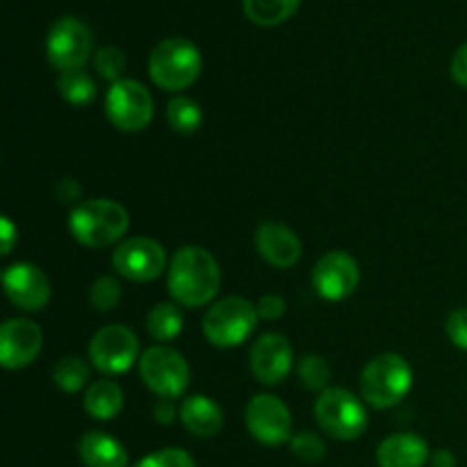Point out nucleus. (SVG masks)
<instances>
[{
    "instance_id": "f257e3e1",
    "label": "nucleus",
    "mask_w": 467,
    "mask_h": 467,
    "mask_svg": "<svg viewBox=\"0 0 467 467\" xmlns=\"http://www.w3.org/2000/svg\"><path fill=\"white\" fill-rule=\"evenodd\" d=\"M167 287L178 306L201 308L213 304L222 287V269L203 246H182L167 269Z\"/></svg>"
},
{
    "instance_id": "f03ea898",
    "label": "nucleus",
    "mask_w": 467,
    "mask_h": 467,
    "mask_svg": "<svg viewBox=\"0 0 467 467\" xmlns=\"http://www.w3.org/2000/svg\"><path fill=\"white\" fill-rule=\"evenodd\" d=\"M130 228V214L112 199H89L68 213V233L73 240L89 249L117 244Z\"/></svg>"
},
{
    "instance_id": "7ed1b4c3",
    "label": "nucleus",
    "mask_w": 467,
    "mask_h": 467,
    "mask_svg": "<svg viewBox=\"0 0 467 467\" xmlns=\"http://www.w3.org/2000/svg\"><path fill=\"white\" fill-rule=\"evenodd\" d=\"M413 388V369L400 354H379L360 374V395L365 404L383 410L400 404Z\"/></svg>"
},
{
    "instance_id": "20e7f679",
    "label": "nucleus",
    "mask_w": 467,
    "mask_h": 467,
    "mask_svg": "<svg viewBox=\"0 0 467 467\" xmlns=\"http://www.w3.org/2000/svg\"><path fill=\"white\" fill-rule=\"evenodd\" d=\"M203 68V57L196 44L182 36L160 41L149 59L150 80L164 91H182L194 85Z\"/></svg>"
},
{
    "instance_id": "39448f33",
    "label": "nucleus",
    "mask_w": 467,
    "mask_h": 467,
    "mask_svg": "<svg viewBox=\"0 0 467 467\" xmlns=\"http://www.w3.org/2000/svg\"><path fill=\"white\" fill-rule=\"evenodd\" d=\"M258 310L244 296H226L208 308L203 317L205 340L219 349H233L244 345L255 331Z\"/></svg>"
},
{
    "instance_id": "423d86ee",
    "label": "nucleus",
    "mask_w": 467,
    "mask_h": 467,
    "mask_svg": "<svg viewBox=\"0 0 467 467\" xmlns=\"http://www.w3.org/2000/svg\"><path fill=\"white\" fill-rule=\"evenodd\" d=\"M315 420L327 436L336 441H356L368 429L365 404L345 388H327L315 401Z\"/></svg>"
},
{
    "instance_id": "0eeeda50",
    "label": "nucleus",
    "mask_w": 467,
    "mask_h": 467,
    "mask_svg": "<svg viewBox=\"0 0 467 467\" xmlns=\"http://www.w3.org/2000/svg\"><path fill=\"white\" fill-rule=\"evenodd\" d=\"M140 377L158 400H178L190 386V365L173 347L155 345L141 354Z\"/></svg>"
},
{
    "instance_id": "6e6552de",
    "label": "nucleus",
    "mask_w": 467,
    "mask_h": 467,
    "mask_svg": "<svg viewBox=\"0 0 467 467\" xmlns=\"http://www.w3.org/2000/svg\"><path fill=\"white\" fill-rule=\"evenodd\" d=\"M153 96L141 82L123 78L112 82L105 94V117L117 130L141 132L153 121Z\"/></svg>"
},
{
    "instance_id": "1a4fd4ad",
    "label": "nucleus",
    "mask_w": 467,
    "mask_h": 467,
    "mask_svg": "<svg viewBox=\"0 0 467 467\" xmlns=\"http://www.w3.org/2000/svg\"><path fill=\"white\" fill-rule=\"evenodd\" d=\"M91 50H94V36L87 23L76 16H64L53 23L46 39V55H48L50 67L57 71H76L85 68L89 62Z\"/></svg>"
},
{
    "instance_id": "9d476101",
    "label": "nucleus",
    "mask_w": 467,
    "mask_h": 467,
    "mask_svg": "<svg viewBox=\"0 0 467 467\" xmlns=\"http://www.w3.org/2000/svg\"><path fill=\"white\" fill-rule=\"evenodd\" d=\"M140 340L123 324L103 327L89 342V360L99 372L123 374L140 363Z\"/></svg>"
},
{
    "instance_id": "9b49d317",
    "label": "nucleus",
    "mask_w": 467,
    "mask_h": 467,
    "mask_svg": "<svg viewBox=\"0 0 467 467\" xmlns=\"http://www.w3.org/2000/svg\"><path fill=\"white\" fill-rule=\"evenodd\" d=\"M112 265L128 281L150 283L167 269V251L153 237H128L114 249Z\"/></svg>"
},
{
    "instance_id": "f8f14e48",
    "label": "nucleus",
    "mask_w": 467,
    "mask_h": 467,
    "mask_svg": "<svg viewBox=\"0 0 467 467\" xmlns=\"http://www.w3.org/2000/svg\"><path fill=\"white\" fill-rule=\"evenodd\" d=\"M246 429L258 442L281 447L292 441V413L285 401L274 395H255L246 406Z\"/></svg>"
},
{
    "instance_id": "ddd939ff",
    "label": "nucleus",
    "mask_w": 467,
    "mask_h": 467,
    "mask_svg": "<svg viewBox=\"0 0 467 467\" xmlns=\"http://www.w3.org/2000/svg\"><path fill=\"white\" fill-rule=\"evenodd\" d=\"M360 267L347 251H328L313 269V287L324 301H342L356 292Z\"/></svg>"
},
{
    "instance_id": "4468645a",
    "label": "nucleus",
    "mask_w": 467,
    "mask_h": 467,
    "mask_svg": "<svg viewBox=\"0 0 467 467\" xmlns=\"http://www.w3.org/2000/svg\"><path fill=\"white\" fill-rule=\"evenodd\" d=\"M3 287L7 299L26 313H39L53 296L48 276L32 263H14L5 269Z\"/></svg>"
},
{
    "instance_id": "2eb2a0df",
    "label": "nucleus",
    "mask_w": 467,
    "mask_h": 467,
    "mask_svg": "<svg viewBox=\"0 0 467 467\" xmlns=\"http://www.w3.org/2000/svg\"><path fill=\"white\" fill-rule=\"evenodd\" d=\"M44 347L39 324L26 317H14L0 327V363L5 369H26L35 363Z\"/></svg>"
},
{
    "instance_id": "dca6fc26",
    "label": "nucleus",
    "mask_w": 467,
    "mask_h": 467,
    "mask_svg": "<svg viewBox=\"0 0 467 467\" xmlns=\"http://www.w3.org/2000/svg\"><path fill=\"white\" fill-rule=\"evenodd\" d=\"M251 372L263 386H278L292 372L295 351L290 340L281 333H265L254 342L249 351Z\"/></svg>"
},
{
    "instance_id": "f3484780",
    "label": "nucleus",
    "mask_w": 467,
    "mask_h": 467,
    "mask_svg": "<svg viewBox=\"0 0 467 467\" xmlns=\"http://www.w3.org/2000/svg\"><path fill=\"white\" fill-rule=\"evenodd\" d=\"M255 249L260 258L276 269H290L301 258V240L290 226L278 222H265L255 228Z\"/></svg>"
},
{
    "instance_id": "a211bd4d",
    "label": "nucleus",
    "mask_w": 467,
    "mask_h": 467,
    "mask_svg": "<svg viewBox=\"0 0 467 467\" xmlns=\"http://www.w3.org/2000/svg\"><path fill=\"white\" fill-rule=\"evenodd\" d=\"M429 459L427 441L418 433H392L377 447L379 467H424Z\"/></svg>"
},
{
    "instance_id": "6ab92c4d",
    "label": "nucleus",
    "mask_w": 467,
    "mask_h": 467,
    "mask_svg": "<svg viewBox=\"0 0 467 467\" xmlns=\"http://www.w3.org/2000/svg\"><path fill=\"white\" fill-rule=\"evenodd\" d=\"M182 427L196 438H213L222 431L223 427V410L222 406L208 395H192L178 409Z\"/></svg>"
},
{
    "instance_id": "aec40b11",
    "label": "nucleus",
    "mask_w": 467,
    "mask_h": 467,
    "mask_svg": "<svg viewBox=\"0 0 467 467\" xmlns=\"http://www.w3.org/2000/svg\"><path fill=\"white\" fill-rule=\"evenodd\" d=\"M85 467H128V450L105 431H87L78 442Z\"/></svg>"
},
{
    "instance_id": "412c9836",
    "label": "nucleus",
    "mask_w": 467,
    "mask_h": 467,
    "mask_svg": "<svg viewBox=\"0 0 467 467\" xmlns=\"http://www.w3.org/2000/svg\"><path fill=\"white\" fill-rule=\"evenodd\" d=\"M82 404H85L87 415H91L99 422H109L123 410V390L117 381L99 379V381L87 386Z\"/></svg>"
},
{
    "instance_id": "4be33fe9",
    "label": "nucleus",
    "mask_w": 467,
    "mask_h": 467,
    "mask_svg": "<svg viewBox=\"0 0 467 467\" xmlns=\"http://www.w3.org/2000/svg\"><path fill=\"white\" fill-rule=\"evenodd\" d=\"M185 328V317H182V310L176 301H162V304L155 306L153 310L146 317V331L150 333L155 342H171Z\"/></svg>"
},
{
    "instance_id": "5701e85b",
    "label": "nucleus",
    "mask_w": 467,
    "mask_h": 467,
    "mask_svg": "<svg viewBox=\"0 0 467 467\" xmlns=\"http://www.w3.org/2000/svg\"><path fill=\"white\" fill-rule=\"evenodd\" d=\"M301 0H244V14L260 27H274L292 18Z\"/></svg>"
},
{
    "instance_id": "b1692460",
    "label": "nucleus",
    "mask_w": 467,
    "mask_h": 467,
    "mask_svg": "<svg viewBox=\"0 0 467 467\" xmlns=\"http://www.w3.org/2000/svg\"><path fill=\"white\" fill-rule=\"evenodd\" d=\"M57 89L62 99L73 108H85V105L94 103L96 99V82L85 68H76V71L59 73Z\"/></svg>"
},
{
    "instance_id": "393cba45",
    "label": "nucleus",
    "mask_w": 467,
    "mask_h": 467,
    "mask_svg": "<svg viewBox=\"0 0 467 467\" xmlns=\"http://www.w3.org/2000/svg\"><path fill=\"white\" fill-rule=\"evenodd\" d=\"M167 121L178 135H192L203 126V109L190 96H176L167 103Z\"/></svg>"
},
{
    "instance_id": "a878e982",
    "label": "nucleus",
    "mask_w": 467,
    "mask_h": 467,
    "mask_svg": "<svg viewBox=\"0 0 467 467\" xmlns=\"http://www.w3.org/2000/svg\"><path fill=\"white\" fill-rule=\"evenodd\" d=\"M55 386L62 392H78L87 388L89 381V365L78 356H64L53 369Z\"/></svg>"
},
{
    "instance_id": "bb28decb",
    "label": "nucleus",
    "mask_w": 467,
    "mask_h": 467,
    "mask_svg": "<svg viewBox=\"0 0 467 467\" xmlns=\"http://www.w3.org/2000/svg\"><path fill=\"white\" fill-rule=\"evenodd\" d=\"M296 374H299V381L306 390H315L322 395L328 388V381H331V368H328L327 360L317 354H308L299 360V368H296Z\"/></svg>"
},
{
    "instance_id": "cd10ccee",
    "label": "nucleus",
    "mask_w": 467,
    "mask_h": 467,
    "mask_svg": "<svg viewBox=\"0 0 467 467\" xmlns=\"http://www.w3.org/2000/svg\"><path fill=\"white\" fill-rule=\"evenodd\" d=\"M119 301H121V283L114 276L96 278L94 285L89 287V304L99 313H108V310L117 308Z\"/></svg>"
},
{
    "instance_id": "c85d7f7f",
    "label": "nucleus",
    "mask_w": 467,
    "mask_h": 467,
    "mask_svg": "<svg viewBox=\"0 0 467 467\" xmlns=\"http://www.w3.org/2000/svg\"><path fill=\"white\" fill-rule=\"evenodd\" d=\"M94 68L100 78L109 82L123 80V71H126V55L117 46H105L94 55Z\"/></svg>"
},
{
    "instance_id": "c756f323",
    "label": "nucleus",
    "mask_w": 467,
    "mask_h": 467,
    "mask_svg": "<svg viewBox=\"0 0 467 467\" xmlns=\"http://www.w3.org/2000/svg\"><path fill=\"white\" fill-rule=\"evenodd\" d=\"M290 447H292V454H295L299 461H304V463H319V461L327 456V445H324V441L317 436V433H310V431L299 433V436L292 438Z\"/></svg>"
},
{
    "instance_id": "7c9ffc66",
    "label": "nucleus",
    "mask_w": 467,
    "mask_h": 467,
    "mask_svg": "<svg viewBox=\"0 0 467 467\" xmlns=\"http://www.w3.org/2000/svg\"><path fill=\"white\" fill-rule=\"evenodd\" d=\"M132 467H196V463L185 450L169 447V450H158L153 454L144 456V459L137 461Z\"/></svg>"
},
{
    "instance_id": "2f4dec72",
    "label": "nucleus",
    "mask_w": 467,
    "mask_h": 467,
    "mask_svg": "<svg viewBox=\"0 0 467 467\" xmlns=\"http://www.w3.org/2000/svg\"><path fill=\"white\" fill-rule=\"evenodd\" d=\"M445 331L447 337L451 340V345L467 351V308L451 310L450 317H447L445 322Z\"/></svg>"
},
{
    "instance_id": "473e14b6",
    "label": "nucleus",
    "mask_w": 467,
    "mask_h": 467,
    "mask_svg": "<svg viewBox=\"0 0 467 467\" xmlns=\"http://www.w3.org/2000/svg\"><path fill=\"white\" fill-rule=\"evenodd\" d=\"M285 299H283L281 295H265L260 296L258 306H255V310H258V317L260 319H267V322H276V319H281L283 315H285Z\"/></svg>"
},
{
    "instance_id": "72a5a7b5",
    "label": "nucleus",
    "mask_w": 467,
    "mask_h": 467,
    "mask_svg": "<svg viewBox=\"0 0 467 467\" xmlns=\"http://www.w3.org/2000/svg\"><path fill=\"white\" fill-rule=\"evenodd\" d=\"M55 196H57L62 203H68L71 208H76L78 203H82V187L78 185L76 178H62L55 187Z\"/></svg>"
},
{
    "instance_id": "f704fd0d",
    "label": "nucleus",
    "mask_w": 467,
    "mask_h": 467,
    "mask_svg": "<svg viewBox=\"0 0 467 467\" xmlns=\"http://www.w3.org/2000/svg\"><path fill=\"white\" fill-rule=\"evenodd\" d=\"M450 73H451V80H454L456 85L465 87L467 89V41L459 50H456L454 57H451Z\"/></svg>"
},
{
    "instance_id": "c9c22d12",
    "label": "nucleus",
    "mask_w": 467,
    "mask_h": 467,
    "mask_svg": "<svg viewBox=\"0 0 467 467\" xmlns=\"http://www.w3.org/2000/svg\"><path fill=\"white\" fill-rule=\"evenodd\" d=\"M155 420L160 424H171L173 418H176V406H173V400H158L153 409Z\"/></svg>"
},
{
    "instance_id": "e433bc0d",
    "label": "nucleus",
    "mask_w": 467,
    "mask_h": 467,
    "mask_svg": "<svg viewBox=\"0 0 467 467\" xmlns=\"http://www.w3.org/2000/svg\"><path fill=\"white\" fill-rule=\"evenodd\" d=\"M18 228L14 226V222L9 217H3V255H9L12 254V249H14V244H16V240H18Z\"/></svg>"
},
{
    "instance_id": "4c0bfd02",
    "label": "nucleus",
    "mask_w": 467,
    "mask_h": 467,
    "mask_svg": "<svg viewBox=\"0 0 467 467\" xmlns=\"http://www.w3.org/2000/svg\"><path fill=\"white\" fill-rule=\"evenodd\" d=\"M429 463H431V467H456V456L450 450H438L433 451Z\"/></svg>"
}]
</instances>
